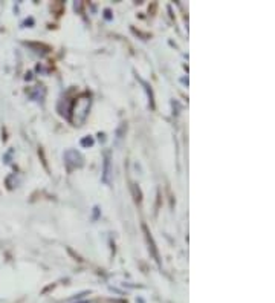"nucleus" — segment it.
Listing matches in <instances>:
<instances>
[{"label":"nucleus","instance_id":"7ed1b4c3","mask_svg":"<svg viewBox=\"0 0 275 303\" xmlns=\"http://www.w3.org/2000/svg\"><path fill=\"white\" fill-rule=\"evenodd\" d=\"M81 144H83V146H92V144H93V139H92L91 136H89V138H84V139L81 141Z\"/></svg>","mask_w":275,"mask_h":303},{"label":"nucleus","instance_id":"f03ea898","mask_svg":"<svg viewBox=\"0 0 275 303\" xmlns=\"http://www.w3.org/2000/svg\"><path fill=\"white\" fill-rule=\"evenodd\" d=\"M109 176H110V155L107 152L105 153V158H104V172H102L104 183H109Z\"/></svg>","mask_w":275,"mask_h":303},{"label":"nucleus","instance_id":"f257e3e1","mask_svg":"<svg viewBox=\"0 0 275 303\" xmlns=\"http://www.w3.org/2000/svg\"><path fill=\"white\" fill-rule=\"evenodd\" d=\"M65 158L68 161V164H72L75 167H81L83 166V156L77 150H68L65 153Z\"/></svg>","mask_w":275,"mask_h":303}]
</instances>
